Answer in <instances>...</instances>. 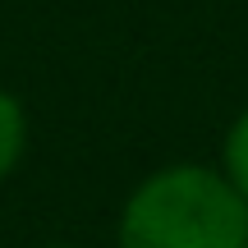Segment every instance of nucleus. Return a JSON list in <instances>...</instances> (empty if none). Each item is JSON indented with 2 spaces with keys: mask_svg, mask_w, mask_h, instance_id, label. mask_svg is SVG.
Masks as SVG:
<instances>
[{
  "mask_svg": "<svg viewBox=\"0 0 248 248\" xmlns=\"http://www.w3.org/2000/svg\"><path fill=\"white\" fill-rule=\"evenodd\" d=\"M244 234L248 202L207 166L147 175L120 212V248H239Z\"/></svg>",
  "mask_w": 248,
  "mask_h": 248,
  "instance_id": "1",
  "label": "nucleus"
},
{
  "mask_svg": "<svg viewBox=\"0 0 248 248\" xmlns=\"http://www.w3.org/2000/svg\"><path fill=\"white\" fill-rule=\"evenodd\" d=\"M28 147V115H23V101L14 92L0 88V179H9L23 161Z\"/></svg>",
  "mask_w": 248,
  "mask_h": 248,
  "instance_id": "2",
  "label": "nucleus"
},
{
  "mask_svg": "<svg viewBox=\"0 0 248 248\" xmlns=\"http://www.w3.org/2000/svg\"><path fill=\"white\" fill-rule=\"evenodd\" d=\"M221 175L234 184V193L248 202V110L225 129V142H221Z\"/></svg>",
  "mask_w": 248,
  "mask_h": 248,
  "instance_id": "3",
  "label": "nucleus"
},
{
  "mask_svg": "<svg viewBox=\"0 0 248 248\" xmlns=\"http://www.w3.org/2000/svg\"><path fill=\"white\" fill-rule=\"evenodd\" d=\"M46 248H74V244H46Z\"/></svg>",
  "mask_w": 248,
  "mask_h": 248,
  "instance_id": "4",
  "label": "nucleus"
},
{
  "mask_svg": "<svg viewBox=\"0 0 248 248\" xmlns=\"http://www.w3.org/2000/svg\"><path fill=\"white\" fill-rule=\"evenodd\" d=\"M239 248H248V234H244V244H239Z\"/></svg>",
  "mask_w": 248,
  "mask_h": 248,
  "instance_id": "5",
  "label": "nucleus"
}]
</instances>
